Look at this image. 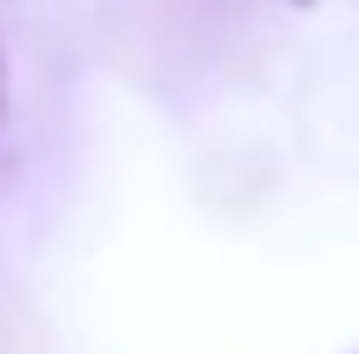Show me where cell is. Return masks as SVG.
Here are the masks:
<instances>
[{
  "instance_id": "cell-1",
  "label": "cell",
  "mask_w": 359,
  "mask_h": 354,
  "mask_svg": "<svg viewBox=\"0 0 359 354\" xmlns=\"http://www.w3.org/2000/svg\"><path fill=\"white\" fill-rule=\"evenodd\" d=\"M11 125V63H6V42H0V130Z\"/></svg>"
},
{
  "instance_id": "cell-2",
  "label": "cell",
  "mask_w": 359,
  "mask_h": 354,
  "mask_svg": "<svg viewBox=\"0 0 359 354\" xmlns=\"http://www.w3.org/2000/svg\"><path fill=\"white\" fill-rule=\"evenodd\" d=\"M287 6H297V11H313V6H318V0H287Z\"/></svg>"
},
{
  "instance_id": "cell-3",
  "label": "cell",
  "mask_w": 359,
  "mask_h": 354,
  "mask_svg": "<svg viewBox=\"0 0 359 354\" xmlns=\"http://www.w3.org/2000/svg\"><path fill=\"white\" fill-rule=\"evenodd\" d=\"M354 354H359V349H354Z\"/></svg>"
}]
</instances>
